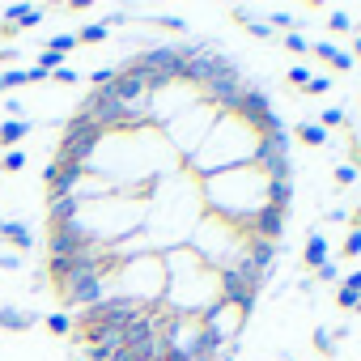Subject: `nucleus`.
<instances>
[{
    "label": "nucleus",
    "instance_id": "32",
    "mask_svg": "<svg viewBox=\"0 0 361 361\" xmlns=\"http://www.w3.org/2000/svg\"><path fill=\"white\" fill-rule=\"evenodd\" d=\"M348 56H353V60L361 56V39H353V51H348Z\"/></svg>",
    "mask_w": 361,
    "mask_h": 361
},
{
    "label": "nucleus",
    "instance_id": "30",
    "mask_svg": "<svg viewBox=\"0 0 361 361\" xmlns=\"http://www.w3.org/2000/svg\"><path fill=\"white\" fill-rule=\"evenodd\" d=\"M340 285H344V289H353V293H361V268H357V272H348Z\"/></svg>",
    "mask_w": 361,
    "mask_h": 361
},
{
    "label": "nucleus",
    "instance_id": "15",
    "mask_svg": "<svg viewBox=\"0 0 361 361\" xmlns=\"http://www.w3.org/2000/svg\"><path fill=\"white\" fill-rule=\"evenodd\" d=\"M357 174H361V170H357L353 161H340V166L331 170V178H336V188H353V183H357Z\"/></svg>",
    "mask_w": 361,
    "mask_h": 361
},
{
    "label": "nucleus",
    "instance_id": "17",
    "mask_svg": "<svg viewBox=\"0 0 361 361\" xmlns=\"http://www.w3.org/2000/svg\"><path fill=\"white\" fill-rule=\"evenodd\" d=\"M43 323H47V331H51V336H68V331H73V319H68L64 310H60V314H47Z\"/></svg>",
    "mask_w": 361,
    "mask_h": 361
},
{
    "label": "nucleus",
    "instance_id": "12",
    "mask_svg": "<svg viewBox=\"0 0 361 361\" xmlns=\"http://www.w3.org/2000/svg\"><path fill=\"white\" fill-rule=\"evenodd\" d=\"M106 39H111V30L102 22H90V26L77 30V43H106Z\"/></svg>",
    "mask_w": 361,
    "mask_h": 361
},
{
    "label": "nucleus",
    "instance_id": "35",
    "mask_svg": "<svg viewBox=\"0 0 361 361\" xmlns=\"http://www.w3.org/2000/svg\"><path fill=\"white\" fill-rule=\"evenodd\" d=\"M0 90H5V77H0Z\"/></svg>",
    "mask_w": 361,
    "mask_h": 361
},
{
    "label": "nucleus",
    "instance_id": "31",
    "mask_svg": "<svg viewBox=\"0 0 361 361\" xmlns=\"http://www.w3.org/2000/svg\"><path fill=\"white\" fill-rule=\"evenodd\" d=\"M327 221H340V226H344V221H348V209H344V204H340V209H327Z\"/></svg>",
    "mask_w": 361,
    "mask_h": 361
},
{
    "label": "nucleus",
    "instance_id": "14",
    "mask_svg": "<svg viewBox=\"0 0 361 361\" xmlns=\"http://www.w3.org/2000/svg\"><path fill=\"white\" fill-rule=\"evenodd\" d=\"M81 43H77V35H51L47 39V51H56V56H68V51H77Z\"/></svg>",
    "mask_w": 361,
    "mask_h": 361
},
{
    "label": "nucleus",
    "instance_id": "23",
    "mask_svg": "<svg viewBox=\"0 0 361 361\" xmlns=\"http://www.w3.org/2000/svg\"><path fill=\"white\" fill-rule=\"evenodd\" d=\"M153 26L174 30V35H183V30H188V22H183V18H174V13H170V18H153Z\"/></svg>",
    "mask_w": 361,
    "mask_h": 361
},
{
    "label": "nucleus",
    "instance_id": "1",
    "mask_svg": "<svg viewBox=\"0 0 361 361\" xmlns=\"http://www.w3.org/2000/svg\"><path fill=\"white\" fill-rule=\"evenodd\" d=\"M200 204H204V213L226 217V221L247 230L268 209V178L255 166L221 170L213 178H200Z\"/></svg>",
    "mask_w": 361,
    "mask_h": 361
},
{
    "label": "nucleus",
    "instance_id": "26",
    "mask_svg": "<svg viewBox=\"0 0 361 361\" xmlns=\"http://www.w3.org/2000/svg\"><path fill=\"white\" fill-rule=\"evenodd\" d=\"M51 77H56L60 85H77V81H81V73H77V68H56Z\"/></svg>",
    "mask_w": 361,
    "mask_h": 361
},
{
    "label": "nucleus",
    "instance_id": "20",
    "mask_svg": "<svg viewBox=\"0 0 361 361\" xmlns=\"http://www.w3.org/2000/svg\"><path fill=\"white\" fill-rule=\"evenodd\" d=\"M314 281H323V285H336V281H340V268H336V259L319 264V268H314Z\"/></svg>",
    "mask_w": 361,
    "mask_h": 361
},
{
    "label": "nucleus",
    "instance_id": "10",
    "mask_svg": "<svg viewBox=\"0 0 361 361\" xmlns=\"http://www.w3.org/2000/svg\"><path fill=\"white\" fill-rule=\"evenodd\" d=\"M319 128H323V132H336V128H348V111H344V106H327V111L319 115Z\"/></svg>",
    "mask_w": 361,
    "mask_h": 361
},
{
    "label": "nucleus",
    "instance_id": "4",
    "mask_svg": "<svg viewBox=\"0 0 361 361\" xmlns=\"http://www.w3.org/2000/svg\"><path fill=\"white\" fill-rule=\"evenodd\" d=\"M35 128H39L35 119H5V123H0V145H5V149H22V140Z\"/></svg>",
    "mask_w": 361,
    "mask_h": 361
},
{
    "label": "nucleus",
    "instance_id": "18",
    "mask_svg": "<svg viewBox=\"0 0 361 361\" xmlns=\"http://www.w3.org/2000/svg\"><path fill=\"white\" fill-rule=\"evenodd\" d=\"M357 298H361V293H353V289H344V285H336V293H331V302H336L340 310H357Z\"/></svg>",
    "mask_w": 361,
    "mask_h": 361
},
{
    "label": "nucleus",
    "instance_id": "8",
    "mask_svg": "<svg viewBox=\"0 0 361 361\" xmlns=\"http://www.w3.org/2000/svg\"><path fill=\"white\" fill-rule=\"evenodd\" d=\"M293 136H298L302 145H327V140H331V132H323L314 119H298V123H293Z\"/></svg>",
    "mask_w": 361,
    "mask_h": 361
},
{
    "label": "nucleus",
    "instance_id": "2",
    "mask_svg": "<svg viewBox=\"0 0 361 361\" xmlns=\"http://www.w3.org/2000/svg\"><path fill=\"white\" fill-rule=\"evenodd\" d=\"M255 149H259V132L247 128L234 115H217L213 132L204 136V145L183 161V174L192 178H213L221 170H238V166H255Z\"/></svg>",
    "mask_w": 361,
    "mask_h": 361
},
{
    "label": "nucleus",
    "instance_id": "29",
    "mask_svg": "<svg viewBox=\"0 0 361 361\" xmlns=\"http://www.w3.org/2000/svg\"><path fill=\"white\" fill-rule=\"evenodd\" d=\"M0 268H5V272H18V268H22L18 251H5V255H0Z\"/></svg>",
    "mask_w": 361,
    "mask_h": 361
},
{
    "label": "nucleus",
    "instance_id": "36",
    "mask_svg": "<svg viewBox=\"0 0 361 361\" xmlns=\"http://www.w3.org/2000/svg\"><path fill=\"white\" fill-rule=\"evenodd\" d=\"M285 361H298V357H285Z\"/></svg>",
    "mask_w": 361,
    "mask_h": 361
},
{
    "label": "nucleus",
    "instance_id": "28",
    "mask_svg": "<svg viewBox=\"0 0 361 361\" xmlns=\"http://www.w3.org/2000/svg\"><path fill=\"white\" fill-rule=\"evenodd\" d=\"M5 111H9V119H26V102L22 98H5Z\"/></svg>",
    "mask_w": 361,
    "mask_h": 361
},
{
    "label": "nucleus",
    "instance_id": "25",
    "mask_svg": "<svg viewBox=\"0 0 361 361\" xmlns=\"http://www.w3.org/2000/svg\"><path fill=\"white\" fill-rule=\"evenodd\" d=\"M327 64H331V68H340V73H348V68H353V64H357V60H353V56H348V51H340V47H336V56H331V60H327Z\"/></svg>",
    "mask_w": 361,
    "mask_h": 361
},
{
    "label": "nucleus",
    "instance_id": "7",
    "mask_svg": "<svg viewBox=\"0 0 361 361\" xmlns=\"http://www.w3.org/2000/svg\"><path fill=\"white\" fill-rule=\"evenodd\" d=\"M35 323H39V314H35V310L0 306V327H5V331H26V327H35Z\"/></svg>",
    "mask_w": 361,
    "mask_h": 361
},
{
    "label": "nucleus",
    "instance_id": "24",
    "mask_svg": "<svg viewBox=\"0 0 361 361\" xmlns=\"http://www.w3.org/2000/svg\"><path fill=\"white\" fill-rule=\"evenodd\" d=\"M285 47H289L293 56H302V51H310V39H306V35H285Z\"/></svg>",
    "mask_w": 361,
    "mask_h": 361
},
{
    "label": "nucleus",
    "instance_id": "13",
    "mask_svg": "<svg viewBox=\"0 0 361 361\" xmlns=\"http://www.w3.org/2000/svg\"><path fill=\"white\" fill-rule=\"evenodd\" d=\"M0 170H9V174L26 170V149H5L0 153Z\"/></svg>",
    "mask_w": 361,
    "mask_h": 361
},
{
    "label": "nucleus",
    "instance_id": "11",
    "mask_svg": "<svg viewBox=\"0 0 361 361\" xmlns=\"http://www.w3.org/2000/svg\"><path fill=\"white\" fill-rule=\"evenodd\" d=\"M327 30H331V35H348V30H353V13H348L344 5L331 9V13H327Z\"/></svg>",
    "mask_w": 361,
    "mask_h": 361
},
{
    "label": "nucleus",
    "instance_id": "16",
    "mask_svg": "<svg viewBox=\"0 0 361 361\" xmlns=\"http://www.w3.org/2000/svg\"><path fill=\"white\" fill-rule=\"evenodd\" d=\"M0 77H5V90L30 85V68H0Z\"/></svg>",
    "mask_w": 361,
    "mask_h": 361
},
{
    "label": "nucleus",
    "instance_id": "34",
    "mask_svg": "<svg viewBox=\"0 0 361 361\" xmlns=\"http://www.w3.org/2000/svg\"><path fill=\"white\" fill-rule=\"evenodd\" d=\"M357 314H361V298H357Z\"/></svg>",
    "mask_w": 361,
    "mask_h": 361
},
{
    "label": "nucleus",
    "instance_id": "6",
    "mask_svg": "<svg viewBox=\"0 0 361 361\" xmlns=\"http://www.w3.org/2000/svg\"><path fill=\"white\" fill-rule=\"evenodd\" d=\"M327 259H331V243L314 230V234L306 238V247H302V264H306V268H319V264H327Z\"/></svg>",
    "mask_w": 361,
    "mask_h": 361
},
{
    "label": "nucleus",
    "instance_id": "33",
    "mask_svg": "<svg viewBox=\"0 0 361 361\" xmlns=\"http://www.w3.org/2000/svg\"><path fill=\"white\" fill-rule=\"evenodd\" d=\"M217 361H238V357H230V353H221V357H217Z\"/></svg>",
    "mask_w": 361,
    "mask_h": 361
},
{
    "label": "nucleus",
    "instance_id": "21",
    "mask_svg": "<svg viewBox=\"0 0 361 361\" xmlns=\"http://www.w3.org/2000/svg\"><path fill=\"white\" fill-rule=\"evenodd\" d=\"M344 255H348V259H357V255H361V230H357V226L344 234Z\"/></svg>",
    "mask_w": 361,
    "mask_h": 361
},
{
    "label": "nucleus",
    "instance_id": "19",
    "mask_svg": "<svg viewBox=\"0 0 361 361\" xmlns=\"http://www.w3.org/2000/svg\"><path fill=\"white\" fill-rule=\"evenodd\" d=\"M314 348L319 353H336V331L331 327H314Z\"/></svg>",
    "mask_w": 361,
    "mask_h": 361
},
{
    "label": "nucleus",
    "instance_id": "22",
    "mask_svg": "<svg viewBox=\"0 0 361 361\" xmlns=\"http://www.w3.org/2000/svg\"><path fill=\"white\" fill-rule=\"evenodd\" d=\"M310 77H314L310 64H293V68H289V85H310Z\"/></svg>",
    "mask_w": 361,
    "mask_h": 361
},
{
    "label": "nucleus",
    "instance_id": "9",
    "mask_svg": "<svg viewBox=\"0 0 361 361\" xmlns=\"http://www.w3.org/2000/svg\"><path fill=\"white\" fill-rule=\"evenodd\" d=\"M289 200H293V178H276V183H268V204L272 209L289 213Z\"/></svg>",
    "mask_w": 361,
    "mask_h": 361
},
{
    "label": "nucleus",
    "instance_id": "27",
    "mask_svg": "<svg viewBox=\"0 0 361 361\" xmlns=\"http://www.w3.org/2000/svg\"><path fill=\"white\" fill-rule=\"evenodd\" d=\"M327 90H331V81H327V77H310V85H306V94H310V98H319V94H327Z\"/></svg>",
    "mask_w": 361,
    "mask_h": 361
},
{
    "label": "nucleus",
    "instance_id": "3",
    "mask_svg": "<svg viewBox=\"0 0 361 361\" xmlns=\"http://www.w3.org/2000/svg\"><path fill=\"white\" fill-rule=\"evenodd\" d=\"M43 22V9L39 5H9L5 9V30L18 35V30H35Z\"/></svg>",
    "mask_w": 361,
    "mask_h": 361
},
{
    "label": "nucleus",
    "instance_id": "5",
    "mask_svg": "<svg viewBox=\"0 0 361 361\" xmlns=\"http://www.w3.org/2000/svg\"><path fill=\"white\" fill-rule=\"evenodd\" d=\"M0 238H5L13 251H30V247H35V234H30L22 221H13V217H0Z\"/></svg>",
    "mask_w": 361,
    "mask_h": 361
}]
</instances>
